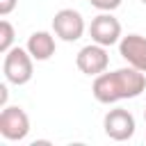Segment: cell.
I'll use <instances>...</instances> for the list:
<instances>
[{"mask_svg": "<svg viewBox=\"0 0 146 146\" xmlns=\"http://www.w3.org/2000/svg\"><path fill=\"white\" fill-rule=\"evenodd\" d=\"M139 2H144V5H146V0H139Z\"/></svg>", "mask_w": 146, "mask_h": 146, "instance_id": "cell-15", "label": "cell"}, {"mask_svg": "<svg viewBox=\"0 0 146 146\" xmlns=\"http://www.w3.org/2000/svg\"><path fill=\"white\" fill-rule=\"evenodd\" d=\"M18 0H0V16H9L16 9Z\"/></svg>", "mask_w": 146, "mask_h": 146, "instance_id": "cell-12", "label": "cell"}, {"mask_svg": "<svg viewBox=\"0 0 146 146\" xmlns=\"http://www.w3.org/2000/svg\"><path fill=\"white\" fill-rule=\"evenodd\" d=\"M14 25L7 21V18H2L0 21V52L5 55L7 50H11L14 46Z\"/></svg>", "mask_w": 146, "mask_h": 146, "instance_id": "cell-10", "label": "cell"}, {"mask_svg": "<svg viewBox=\"0 0 146 146\" xmlns=\"http://www.w3.org/2000/svg\"><path fill=\"white\" fill-rule=\"evenodd\" d=\"M119 55L135 68L146 73V36L141 34H125L119 41Z\"/></svg>", "mask_w": 146, "mask_h": 146, "instance_id": "cell-8", "label": "cell"}, {"mask_svg": "<svg viewBox=\"0 0 146 146\" xmlns=\"http://www.w3.org/2000/svg\"><path fill=\"white\" fill-rule=\"evenodd\" d=\"M0 107H7V87L0 84Z\"/></svg>", "mask_w": 146, "mask_h": 146, "instance_id": "cell-13", "label": "cell"}, {"mask_svg": "<svg viewBox=\"0 0 146 146\" xmlns=\"http://www.w3.org/2000/svg\"><path fill=\"white\" fill-rule=\"evenodd\" d=\"M144 119H146V107H144Z\"/></svg>", "mask_w": 146, "mask_h": 146, "instance_id": "cell-14", "label": "cell"}, {"mask_svg": "<svg viewBox=\"0 0 146 146\" xmlns=\"http://www.w3.org/2000/svg\"><path fill=\"white\" fill-rule=\"evenodd\" d=\"M89 2H91V7H96L100 11H114V9L121 7L123 0H89Z\"/></svg>", "mask_w": 146, "mask_h": 146, "instance_id": "cell-11", "label": "cell"}, {"mask_svg": "<svg viewBox=\"0 0 146 146\" xmlns=\"http://www.w3.org/2000/svg\"><path fill=\"white\" fill-rule=\"evenodd\" d=\"M146 89V75L144 71L135 68V66H123L116 71H105L100 75H96L91 94L98 103L103 105H112L119 100H128V98H137L141 96V91Z\"/></svg>", "mask_w": 146, "mask_h": 146, "instance_id": "cell-1", "label": "cell"}, {"mask_svg": "<svg viewBox=\"0 0 146 146\" xmlns=\"http://www.w3.org/2000/svg\"><path fill=\"white\" fill-rule=\"evenodd\" d=\"M89 34H91V41H96L105 48L114 46L121 41V23H119V18L112 16V11H100L96 18H91Z\"/></svg>", "mask_w": 146, "mask_h": 146, "instance_id": "cell-6", "label": "cell"}, {"mask_svg": "<svg viewBox=\"0 0 146 146\" xmlns=\"http://www.w3.org/2000/svg\"><path fill=\"white\" fill-rule=\"evenodd\" d=\"M2 73L7 78V82L21 87V84H27L32 80V73H34V57L30 55L27 48H11L5 52V62H2Z\"/></svg>", "mask_w": 146, "mask_h": 146, "instance_id": "cell-2", "label": "cell"}, {"mask_svg": "<svg viewBox=\"0 0 146 146\" xmlns=\"http://www.w3.org/2000/svg\"><path fill=\"white\" fill-rule=\"evenodd\" d=\"M103 128H105V135L114 141H128L132 135H135V116L123 110V107H114L105 114L103 119Z\"/></svg>", "mask_w": 146, "mask_h": 146, "instance_id": "cell-5", "label": "cell"}, {"mask_svg": "<svg viewBox=\"0 0 146 146\" xmlns=\"http://www.w3.org/2000/svg\"><path fill=\"white\" fill-rule=\"evenodd\" d=\"M52 32L62 41H66V43L78 41L84 34V18H82V14L78 9H68V7L59 9L52 16Z\"/></svg>", "mask_w": 146, "mask_h": 146, "instance_id": "cell-4", "label": "cell"}, {"mask_svg": "<svg viewBox=\"0 0 146 146\" xmlns=\"http://www.w3.org/2000/svg\"><path fill=\"white\" fill-rule=\"evenodd\" d=\"M30 55L36 59V62H48L52 55H55V36L46 30H39V32H32L30 39H27V46Z\"/></svg>", "mask_w": 146, "mask_h": 146, "instance_id": "cell-9", "label": "cell"}, {"mask_svg": "<svg viewBox=\"0 0 146 146\" xmlns=\"http://www.w3.org/2000/svg\"><path fill=\"white\" fill-rule=\"evenodd\" d=\"M75 64H78V68H80L84 75H94V78H96V75L105 73L107 66H110L107 48L94 41V43L80 48V52H78V57H75Z\"/></svg>", "mask_w": 146, "mask_h": 146, "instance_id": "cell-7", "label": "cell"}, {"mask_svg": "<svg viewBox=\"0 0 146 146\" xmlns=\"http://www.w3.org/2000/svg\"><path fill=\"white\" fill-rule=\"evenodd\" d=\"M30 132V116L18 105H7L0 112V135L9 141H21Z\"/></svg>", "mask_w": 146, "mask_h": 146, "instance_id": "cell-3", "label": "cell"}]
</instances>
